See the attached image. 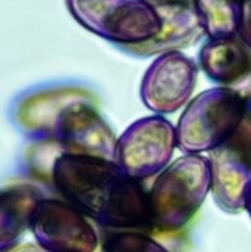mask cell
I'll return each mask as SVG.
<instances>
[{"label": "cell", "mask_w": 251, "mask_h": 252, "mask_svg": "<svg viewBox=\"0 0 251 252\" xmlns=\"http://www.w3.org/2000/svg\"><path fill=\"white\" fill-rule=\"evenodd\" d=\"M244 210H247V213L250 214L251 219V185L247 189V193H246V202H244Z\"/></svg>", "instance_id": "obj_17"}, {"label": "cell", "mask_w": 251, "mask_h": 252, "mask_svg": "<svg viewBox=\"0 0 251 252\" xmlns=\"http://www.w3.org/2000/svg\"><path fill=\"white\" fill-rule=\"evenodd\" d=\"M246 0H194L207 37L237 35Z\"/></svg>", "instance_id": "obj_13"}, {"label": "cell", "mask_w": 251, "mask_h": 252, "mask_svg": "<svg viewBox=\"0 0 251 252\" xmlns=\"http://www.w3.org/2000/svg\"><path fill=\"white\" fill-rule=\"evenodd\" d=\"M176 146V127L163 115H151L130 124L117 139L114 161L139 182L166 170Z\"/></svg>", "instance_id": "obj_5"}, {"label": "cell", "mask_w": 251, "mask_h": 252, "mask_svg": "<svg viewBox=\"0 0 251 252\" xmlns=\"http://www.w3.org/2000/svg\"><path fill=\"white\" fill-rule=\"evenodd\" d=\"M198 63L183 52L158 55L141 83V99L155 115L173 114L183 108L198 81Z\"/></svg>", "instance_id": "obj_7"}, {"label": "cell", "mask_w": 251, "mask_h": 252, "mask_svg": "<svg viewBox=\"0 0 251 252\" xmlns=\"http://www.w3.org/2000/svg\"><path fill=\"white\" fill-rule=\"evenodd\" d=\"M212 190L210 159L185 155L157 177L149 201V226L160 232L182 229L201 208Z\"/></svg>", "instance_id": "obj_3"}, {"label": "cell", "mask_w": 251, "mask_h": 252, "mask_svg": "<svg viewBox=\"0 0 251 252\" xmlns=\"http://www.w3.org/2000/svg\"><path fill=\"white\" fill-rule=\"evenodd\" d=\"M7 252H47L43 248H40L38 245H24V247H16L13 250Z\"/></svg>", "instance_id": "obj_16"}, {"label": "cell", "mask_w": 251, "mask_h": 252, "mask_svg": "<svg viewBox=\"0 0 251 252\" xmlns=\"http://www.w3.org/2000/svg\"><path fill=\"white\" fill-rule=\"evenodd\" d=\"M105 252H169L161 244L135 230H120L107 236Z\"/></svg>", "instance_id": "obj_14"}, {"label": "cell", "mask_w": 251, "mask_h": 252, "mask_svg": "<svg viewBox=\"0 0 251 252\" xmlns=\"http://www.w3.org/2000/svg\"><path fill=\"white\" fill-rule=\"evenodd\" d=\"M198 66L215 83L231 87L251 74V49L238 37H207L198 53Z\"/></svg>", "instance_id": "obj_11"}, {"label": "cell", "mask_w": 251, "mask_h": 252, "mask_svg": "<svg viewBox=\"0 0 251 252\" xmlns=\"http://www.w3.org/2000/svg\"><path fill=\"white\" fill-rule=\"evenodd\" d=\"M41 139L55 143L61 154L107 159L114 158L117 142L108 124L89 103L84 92L58 112Z\"/></svg>", "instance_id": "obj_6"}, {"label": "cell", "mask_w": 251, "mask_h": 252, "mask_svg": "<svg viewBox=\"0 0 251 252\" xmlns=\"http://www.w3.org/2000/svg\"><path fill=\"white\" fill-rule=\"evenodd\" d=\"M161 13V32L151 41L123 49L136 56H152L166 52H182L197 43L206 34L201 19L197 13L194 0H152Z\"/></svg>", "instance_id": "obj_10"}, {"label": "cell", "mask_w": 251, "mask_h": 252, "mask_svg": "<svg viewBox=\"0 0 251 252\" xmlns=\"http://www.w3.org/2000/svg\"><path fill=\"white\" fill-rule=\"evenodd\" d=\"M30 230L47 252H95L98 247V233L87 217L67 201L43 198Z\"/></svg>", "instance_id": "obj_8"}, {"label": "cell", "mask_w": 251, "mask_h": 252, "mask_svg": "<svg viewBox=\"0 0 251 252\" xmlns=\"http://www.w3.org/2000/svg\"><path fill=\"white\" fill-rule=\"evenodd\" d=\"M247 112L249 102L238 90L225 86L204 90L179 118L178 148L185 155L213 152L241 128Z\"/></svg>", "instance_id": "obj_2"}, {"label": "cell", "mask_w": 251, "mask_h": 252, "mask_svg": "<svg viewBox=\"0 0 251 252\" xmlns=\"http://www.w3.org/2000/svg\"><path fill=\"white\" fill-rule=\"evenodd\" d=\"M237 35L251 49V0L244 1V7H243Z\"/></svg>", "instance_id": "obj_15"}, {"label": "cell", "mask_w": 251, "mask_h": 252, "mask_svg": "<svg viewBox=\"0 0 251 252\" xmlns=\"http://www.w3.org/2000/svg\"><path fill=\"white\" fill-rule=\"evenodd\" d=\"M65 6L78 25L121 49L145 44L163 28L152 0H65Z\"/></svg>", "instance_id": "obj_4"}, {"label": "cell", "mask_w": 251, "mask_h": 252, "mask_svg": "<svg viewBox=\"0 0 251 252\" xmlns=\"http://www.w3.org/2000/svg\"><path fill=\"white\" fill-rule=\"evenodd\" d=\"M50 179L67 202L105 227H151L148 193L112 159L59 154Z\"/></svg>", "instance_id": "obj_1"}, {"label": "cell", "mask_w": 251, "mask_h": 252, "mask_svg": "<svg viewBox=\"0 0 251 252\" xmlns=\"http://www.w3.org/2000/svg\"><path fill=\"white\" fill-rule=\"evenodd\" d=\"M243 126L209 158L213 198L228 213L244 210L246 193L251 185V136Z\"/></svg>", "instance_id": "obj_9"}, {"label": "cell", "mask_w": 251, "mask_h": 252, "mask_svg": "<svg viewBox=\"0 0 251 252\" xmlns=\"http://www.w3.org/2000/svg\"><path fill=\"white\" fill-rule=\"evenodd\" d=\"M33 183H10L0 189V252L18 247L19 239L31 227L33 216L43 199Z\"/></svg>", "instance_id": "obj_12"}]
</instances>
